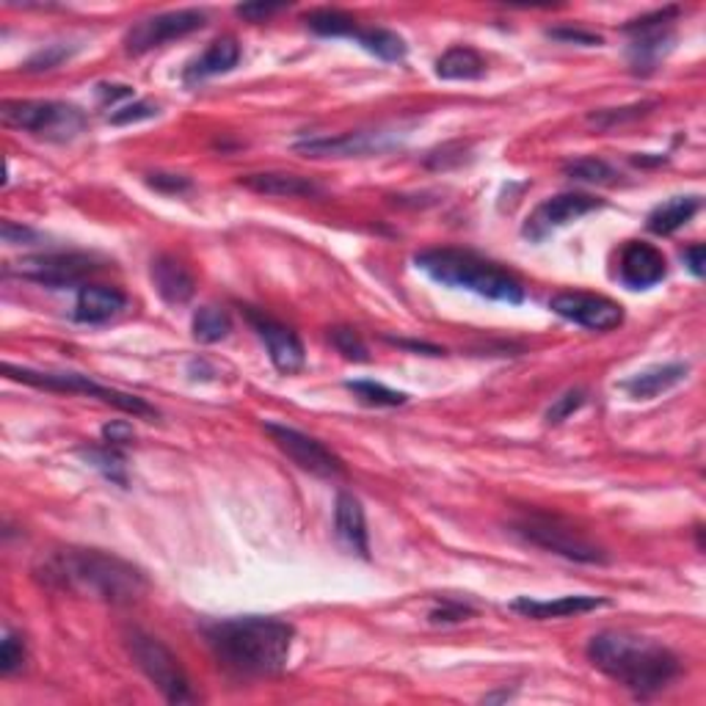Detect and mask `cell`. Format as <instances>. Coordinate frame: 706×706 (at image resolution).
Listing matches in <instances>:
<instances>
[{
    "instance_id": "41",
    "label": "cell",
    "mask_w": 706,
    "mask_h": 706,
    "mask_svg": "<svg viewBox=\"0 0 706 706\" xmlns=\"http://www.w3.org/2000/svg\"><path fill=\"white\" fill-rule=\"evenodd\" d=\"M472 607L461 605V601H442L437 610H431V621L433 624H455V621H467L472 616Z\"/></svg>"
},
{
    "instance_id": "25",
    "label": "cell",
    "mask_w": 706,
    "mask_h": 706,
    "mask_svg": "<svg viewBox=\"0 0 706 706\" xmlns=\"http://www.w3.org/2000/svg\"><path fill=\"white\" fill-rule=\"evenodd\" d=\"M702 210V196H674L654 207L646 218L648 233L654 235H674L676 229L685 227L696 213Z\"/></svg>"
},
{
    "instance_id": "29",
    "label": "cell",
    "mask_w": 706,
    "mask_h": 706,
    "mask_svg": "<svg viewBox=\"0 0 706 706\" xmlns=\"http://www.w3.org/2000/svg\"><path fill=\"white\" fill-rule=\"evenodd\" d=\"M80 455L95 467L97 472L102 474L106 480L117 486H127V464H125V455L119 453L114 444H91V448H80Z\"/></svg>"
},
{
    "instance_id": "7",
    "label": "cell",
    "mask_w": 706,
    "mask_h": 706,
    "mask_svg": "<svg viewBox=\"0 0 706 706\" xmlns=\"http://www.w3.org/2000/svg\"><path fill=\"white\" fill-rule=\"evenodd\" d=\"M125 644L130 657L141 668V674L164 693L169 704H194L196 693L190 687L188 674L179 665V659L171 654V648L164 640L153 638V635L141 633V629H127Z\"/></svg>"
},
{
    "instance_id": "1",
    "label": "cell",
    "mask_w": 706,
    "mask_h": 706,
    "mask_svg": "<svg viewBox=\"0 0 706 706\" xmlns=\"http://www.w3.org/2000/svg\"><path fill=\"white\" fill-rule=\"evenodd\" d=\"M37 577L56 590H69L108 605H130L149 588L147 575L130 560L91 547L53 549L48 558L39 560Z\"/></svg>"
},
{
    "instance_id": "44",
    "label": "cell",
    "mask_w": 706,
    "mask_h": 706,
    "mask_svg": "<svg viewBox=\"0 0 706 706\" xmlns=\"http://www.w3.org/2000/svg\"><path fill=\"white\" fill-rule=\"evenodd\" d=\"M282 9H285L282 3H243V6H237L235 14L243 17V20H248V22H263V20H268V17L280 14Z\"/></svg>"
},
{
    "instance_id": "20",
    "label": "cell",
    "mask_w": 706,
    "mask_h": 706,
    "mask_svg": "<svg viewBox=\"0 0 706 706\" xmlns=\"http://www.w3.org/2000/svg\"><path fill=\"white\" fill-rule=\"evenodd\" d=\"M690 367L685 362H665V364H651V367L640 370L633 379L621 381V390L627 392L633 401H651V398L663 395V392L674 390L676 384L687 379Z\"/></svg>"
},
{
    "instance_id": "46",
    "label": "cell",
    "mask_w": 706,
    "mask_h": 706,
    "mask_svg": "<svg viewBox=\"0 0 706 706\" xmlns=\"http://www.w3.org/2000/svg\"><path fill=\"white\" fill-rule=\"evenodd\" d=\"M3 241L9 246H22V243H37L39 235L31 227H22V224L3 222Z\"/></svg>"
},
{
    "instance_id": "34",
    "label": "cell",
    "mask_w": 706,
    "mask_h": 706,
    "mask_svg": "<svg viewBox=\"0 0 706 706\" xmlns=\"http://www.w3.org/2000/svg\"><path fill=\"white\" fill-rule=\"evenodd\" d=\"M329 340H332L334 349L343 353L345 359H351V362H367L370 359L367 345H364V340L359 337L356 329L334 326V329H329Z\"/></svg>"
},
{
    "instance_id": "36",
    "label": "cell",
    "mask_w": 706,
    "mask_h": 706,
    "mask_svg": "<svg viewBox=\"0 0 706 706\" xmlns=\"http://www.w3.org/2000/svg\"><path fill=\"white\" fill-rule=\"evenodd\" d=\"M26 665V644L20 635L6 633L3 644H0V674L11 676Z\"/></svg>"
},
{
    "instance_id": "27",
    "label": "cell",
    "mask_w": 706,
    "mask_h": 706,
    "mask_svg": "<svg viewBox=\"0 0 706 706\" xmlns=\"http://www.w3.org/2000/svg\"><path fill=\"white\" fill-rule=\"evenodd\" d=\"M353 39H356L367 53L379 56L381 61L406 59V42H403V37H398L395 31H386V28H356Z\"/></svg>"
},
{
    "instance_id": "39",
    "label": "cell",
    "mask_w": 706,
    "mask_h": 706,
    "mask_svg": "<svg viewBox=\"0 0 706 706\" xmlns=\"http://www.w3.org/2000/svg\"><path fill=\"white\" fill-rule=\"evenodd\" d=\"M549 39H558L563 45H582V48H599L605 39L594 31H582V28H549Z\"/></svg>"
},
{
    "instance_id": "23",
    "label": "cell",
    "mask_w": 706,
    "mask_h": 706,
    "mask_svg": "<svg viewBox=\"0 0 706 706\" xmlns=\"http://www.w3.org/2000/svg\"><path fill=\"white\" fill-rule=\"evenodd\" d=\"M237 183L254 194L265 196H285V199H310V196H323V188L310 177L287 175V171H259V175H243Z\"/></svg>"
},
{
    "instance_id": "33",
    "label": "cell",
    "mask_w": 706,
    "mask_h": 706,
    "mask_svg": "<svg viewBox=\"0 0 706 706\" xmlns=\"http://www.w3.org/2000/svg\"><path fill=\"white\" fill-rule=\"evenodd\" d=\"M651 108H657V102H635V106H624V108H605V111L590 114L588 121L599 127V130H610V127L627 125V121L646 117Z\"/></svg>"
},
{
    "instance_id": "42",
    "label": "cell",
    "mask_w": 706,
    "mask_h": 706,
    "mask_svg": "<svg viewBox=\"0 0 706 706\" xmlns=\"http://www.w3.org/2000/svg\"><path fill=\"white\" fill-rule=\"evenodd\" d=\"M102 442L114 444V448H125V444L136 442V431H133L130 422L111 420L108 425H102Z\"/></svg>"
},
{
    "instance_id": "5",
    "label": "cell",
    "mask_w": 706,
    "mask_h": 706,
    "mask_svg": "<svg viewBox=\"0 0 706 706\" xmlns=\"http://www.w3.org/2000/svg\"><path fill=\"white\" fill-rule=\"evenodd\" d=\"M513 532L530 541L532 547H541L547 552L560 555L566 560H575V563H590V566H605L610 563V555L605 552V547H599L596 541H590L582 530H577L575 524L566 522L560 517H549L543 511H530L524 517H519L513 522Z\"/></svg>"
},
{
    "instance_id": "15",
    "label": "cell",
    "mask_w": 706,
    "mask_h": 706,
    "mask_svg": "<svg viewBox=\"0 0 706 706\" xmlns=\"http://www.w3.org/2000/svg\"><path fill=\"white\" fill-rule=\"evenodd\" d=\"M243 315H246V321L252 323L257 337L265 343L271 362H274V367L280 370V373L293 375L298 373V370H304L306 353H304V345H301L298 334H295L293 329H287L285 323L274 321V317L263 315V312L252 310V306H243Z\"/></svg>"
},
{
    "instance_id": "19",
    "label": "cell",
    "mask_w": 706,
    "mask_h": 706,
    "mask_svg": "<svg viewBox=\"0 0 706 706\" xmlns=\"http://www.w3.org/2000/svg\"><path fill=\"white\" fill-rule=\"evenodd\" d=\"M334 532H337L340 543L349 549L351 555L359 558H370V536H367V519H364V508L356 497L349 491L337 494V508H334Z\"/></svg>"
},
{
    "instance_id": "3",
    "label": "cell",
    "mask_w": 706,
    "mask_h": 706,
    "mask_svg": "<svg viewBox=\"0 0 706 706\" xmlns=\"http://www.w3.org/2000/svg\"><path fill=\"white\" fill-rule=\"evenodd\" d=\"M586 654L596 670L638 698L665 690L682 674V659L668 646L621 629L594 635Z\"/></svg>"
},
{
    "instance_id": "16",
    "label": "cell",
    "mask_w": 706,
    "mask_h": 706,
    "mask_svg": "<svg viewBox=\"0 0 706 706\" xmlns=\"http://www.w3.org/2000/svg\"><path fill=\"white\" fill-rule=\"evenodd\" d=\"M618 276L629 291H648L668 276V263L651 243L629 241L618 254Z\"/></svg>"
},
{
    "instance_id": "2",
    "label": "cell",
    "mask_w": 706,
    "mask_h": 706,
    "mask_svg": "<svg viewBox=\"0 0 706 706\" xmlns=\"http://www.w3.org/2000/svg\"><path fill=\"white\" fill-rule=\"evenodd\" d=\"M295 629L271 616H237L205 624V640L224 670L235 676H276L291 659Z\"/></svg>"
},
{
    "instance_id": "4",
    "label": "cell",
    "mask_w": 706,
    "mask_h": 706,
    "mask_svg": "<svg viewBox=\"0 0 706 706\" xmlns=\"http://www.w3.org/2000/svg\"><path fill=\"white\" fill-rule=\"evenodd\" d=\"M414 265L442 287L470 291L500 304H522L524 285L517 274L502 268L494 259H486L470 248H425L414 257Z\"/></svg>"
},
{
    "instance_id": "30",
    "label": "cell",
    "mask_w": 706,
    "mask_h": 706,
    "mask_svg": "<svg viewBox=\"0 0 706 706\" xmlns=\"http://www.w3.org/2000/svg\"><path fill=\"white\" fill-rule=\"evenodd\" d=\"M304 22L321 37H332V39H353L356 33V20L351 14L340 9H315L310 14H304Z\"/></svg>"
},
{
    "instance_id": "24",
    "label": "cell",
    "mask_w": 706,
    "mask_h": 706,
    "mask_svg": "<svg viewBox=\"0 0 706 706\" xmlns=\"http://www.w3.org/2000/svg\"><path fill=\"white\" fill-rule=\"evenodd\" d=\"M241 61V45L235 37H218L207 45L205 53L199 59H194L185 67L183 78L185 84H199V80L216 78V75L229 72Z\"/></svg>"
},
{
    "instance_id": "47",
    "label": "cell",
    "mask_w": 706,
    "mask_h": 706,
    "mask_svg": "<svg viewBox=\"0 0 706 706\" xmlns=\"http://www.w3.org/2000/svg\"><path fill=\"white\" fill-rule=\"evenodd\" d=\"M97 95H100L102 100L114 102V100H119V97H130L133 89L130 86H97Z\"/></svg>"
},
{
    "instance_id": "18",
    "label": "cell",
    "mask_w": 706,
    "mask_h": 706,
    "mask_svg": "<svg viewBox=\"0 0 706 706\" xmlns=\"http://www.w3.org/2000/svg\"><path fill=\"white\" fill-rule=\"evenodd\" d=\"M610 601L601 599V596H558V599H522L511 601V610L519 616L532 618V621H549V618H569V616H582V612H594L599 607H607Z\"/></svg>"
},
{
    "instance_id": "9",
    "label": "cell",
    "mask_w": 706,
    "mask_h": 706,
    "mask_svg": "<svg viewBox=\"0 0 706 706\" xmlns=\"http://www.w3.org/2000/svg\"><path fill=\"white\" fill-rule=\"evenodd\" d=\"M102 268V259L86 252H48V254H31V257L17 259L14 265L6 268L9 276H20V280L33 282V285L53 287H84V282L91 274Z\"/></svg>"
},
{
    "instance_id": "22",
    "label": "cell",
    "mask_w": 706,
    "mask_h": 706,
    "mask_svg": "<svg viewBox=\"0 0 706 706\" xmlns=\"http://www.w3.org/2000/svg\"><path fill=\"white\" fill-rule=\"evenodd\" d=\"M125 306H127V295L121 293L119 287L84 285L78 291V301H75L72 315L78 323L97 326V323H108L111 317H117Z\"/></svg>"
},
{
    "instance_id": "12",
    "label": "cell",
    "mask_w": 706,
    "mask_h": 706,
    "mask_svg": "<svg viewBox=\"0 0 706 706\" xmlns=\"http://www.w3.org/2000/svg\"><path fill=\"white\" fill-rule=\"evenodd\" d=\"M207 22V14L199 9H177L164 11V14H153L138 20L130 31L125 33V50L130 56H141L147 50L160 48L166 42L188 37V33L202 31Z\"/></svg>"
},
{
    "instance_id": "8",
    "label": "cell",
    "mask_w": 706,
    "mask_h": 706,
    "mask_svg": "<svg viewBox=\"0 0 706 706\" xmlns=\"http://www.w3.org/2000/svg\"><path fill=\"white\" fill-rule=\"evenodd\" d=\"M3 373L9 375L11 381H22L28 386H37V390H50V392H72V395H89L97 398V401L108 403V406L119 409V412H127L133 416H147V420H155L158 416V409L149 406L144 398L130 395V392H119L111 390V386H102L97 381H91L89 375L80 373H45V370H31V367H17V364H3Z\"/></svg>"
},
{
    "instance_id": "28",
    "label": "cell",
    "mask_w": 706,
    "mask_h": 706,
    "mask_svg": "<svg viewBox=\"0 0 706 706\" xmlns=\"http://www.w3.org/2000/svg\"><path fill=\"white\" fill-rule=\"evenodd\" d=\"M229 332H233V321H229V312L222 306L205 304L194 312V337L199 343H222L229 337Z\"/></svg>"
},
{
    "instance_id": "48",
    "label": "cell",
    "mask_w": 706,
    "mask_h": 706,
    "mask_svg": "<svg viewBox=\"0 0 706 706\" xmlns=\"http://www.w3.org/2000/svg\"><path fill=\"white\" fill-rule=\"evenodd\" d=\"M390 343L401 345V349H409V351H420V353H428V356H442V349H437V345H428V343H412V340H390Z\"/></svg>"
},
{
    "instance_id": "11",
    "label": "cell",
    "mask_w": 706,
    "mask_h": 706,
    "mask_svg": "<svg viewBox=\"0 0 706 706\" xmlns=\"http://www.w3.org/2000/svg\"><path fill=\"white\" fill-rule=\"evenodd\" d=\"M676 14H679V6H668V9H657L651 14L638 17V20L624 26V31L635 37L633 45H629V63H633L635 72H654L657 63L670 53V48H674L670 20Z\"/></svg>"
},
{
    "instance_id": "14",
    "label": "cell",
    "mask_w": 706,
    "mask_h": 706,
    "mask_svg": "<svg viewBox=\"0 0 706 706\" xmlns=\"http://www.w3.org/2000/svg\"><path fill=\"white\" fill-rule=\"evenodd\" d=\"M549 310L563 321L590 329V332H612L624 323L621 304L594 293H558L549 301Z\"/></svg>"
},
{
    "instance_id": "37",
    "label": "cell",
    "mask_w": 706,
    "mask_h": 706,
    "mask_svg": "<svg viewBox=\"0 0 706 706\" xmlns=\"http://www.w3.org/2000/svg\"><path fill=\"white\" fill-rule=\"evenodd\" d=\"M464 144H444V147L433 149V153L425 155V166L428 169H450V166L464 164Z\"/></svg>"
},
{
    "instance_id": "26",
    "label": "cell",
    "mask_w": 706,
    "mask_h": 706,
    "mask_svg": "<svg viewBox=\"0 0 706 706\" xmlns=\"http://www.w3.org/2000/svg\"><path fill=\"white\" fill-rule=\"evenodd\" d=\"M437 75L442 80H480L486 75V59L474 48L455 45L439 56Z\"/></svg>"
},
{
    "instance_id": "32",
    "label": "cell",
    "mask_w": 706,
    "mask_h": 706,
    "mask_svg": "<svg viewBox=\"0 0 706 706\" xmlns=\"http://www.w3.org/2000/svg\"><path fill=\"white\" fill-rule=\"evenodd\" d=\"M345 386L367 406H403L409 401L406 392L390 390V386L375 384V381H349Z\"/></svg>"
},
{
    "instance_id": "38",
    "label": "cell",
    "mask_w": 706,
    "mask_h": 706,
    "mask_svg": "<svg viewBox=\"0 0 706 706\" xmlns=\"http://www.w3.org/2000/svg\"><path fill=\"white\" fill-rule=\"evenodd\" d=\"M69 56H72V50L63 48V45H48V48L39 50V53L26 63V72H48V69L59 67L61 61H67Z\"/></svg>"
},
{
    "instance_id": "45",
    "label": "cell",
    "mask_w": 706,
    "mask_h": 706,
    "mask_svg": "<svg viewBox=\"0 0 706 706\" xmlns=\"http://www.w3.org/2000/svg\"><path fill=\"white\" fill-rule=\"evenodd\" d=\"M682 259H685L687 271H690L696 280H702V276L706 274V248L702 246V243H693V246H687L685 252H682Z\"/></svg>"
},
{
    "instance_id": "40",
    "label": "cell",
    "mask_w": 706,
    "mask_h": 706,
    "mask_svg": "<svg viewBox=\"0 0 706 706\" xmlns=\"http://www.w3.org/2000/svg\"><path fill=\"white\" fill-rule=\"evenodd\" d=\"M158 117V106L147 100H138L133 106L119 108V111L111 114V125H133V121H144V119H153Z\"/></svg>"
},
{
    "instance_id": "35",
    "label": "cell",
    "mask_w": 706,
    "mask_h": 706,
    "mask_svg": "<svg viewBox=\"0 0 706 706\" xmlns=\"http://www.w3.org/2000/svg\"><path fill=\"white\" fill-rule=\"evenodd\" d=\"M588 401V392L582 386H575V390H566L563 395L555 398L552 406L547 409V422L549 425H560L563 420H569L571 414L580 412Z\"/></svg>"
},
{
    "instance_id": "6",
    "label": "cell",
    "mask_w": 706,
    "mask_h": 706,
    "mask_svg": "<svg viewBox=\"0 0 706 706\" xmlns=\"http://www.w3.org/2000/svg\"><path fill=\"white\" fill-rule=\"evenodd\" d=\"M0 117L9 127L56 144L72 141L86 130V114L61 100H3Z\"/></svg>"
},
{
    "instance_id": "17",
    "label": "cell",
    "mask_w": 706,
    "mask_h": 706,
    "mask_svg": "<svg viewBox=\"0 0 706 706\" xmlns=\"http://www.w3.org/2000/svg\"><path fill=\"white\" fill-rule=\"evenodd\" d=\"M295 153L304 158H353V155H370L384 149L379 133H343V136H315L295 141Z\"/></svg>"
},
{
    "instance_id": "21",
    "label": "cell",
    "mask_w": 706,
    "mask_h": 706,
    "mask_svg": "<svg viewBox=\"0 0 706 706\" xmlns=\"http://www.w3.org/2000/svg\"><path fill=\"white\" fill-rule=\"evenodd\" d=\"M149 274H153L155 291H158V295L166 301V304L179 306V304H188V301L194 298L196 293L194 274H190V271L185 268L177 257H171V254H160V257H155Z\"/></svg>"
},
{
    "instance_id": "31",
    "label": "cell",
    "mask_w": 706,
    "mask_h": 706,
    "mask_svg": "<svg viewBox=\"0 0 706 706\" xmlns=\"http://www.w3.org/2000/svg\"><path fill=\"white\" fill-rule=\"evenodd\" d=\"M563 175L582 185H612L618 179V171L601 158H575L563 164Z\"/></svg>"
},
{
    "instance_id": "13",
    "label": "cell",
    "mask_w": 706,
    "mask_h": 706,
    "mask_svg": "<svg viewBox=\"0 0 706 706\" xmlns=\"http://www.w3.org/2000/svg\"><path fill=\"white\" fill-rule=\"evenodd\" d=\"M601 199L590 194H580V190H566V194H555L549 199H543L536 210L530 213L528 222H524L522 235L530 241H543L547 235H552L555 229L566 227V224L577 222V218L588 216V213L599 210Z\"/></svg>"
},
{
    "instance_id": "10",
    "label": "cell",
    "mask_w": 706,
    "mask_h": 706,
    "mask_svg": "<svg viewBox=\"0 0 706 706\" xmlns=\"http://www.w3.org/2000/svg\"><path fill=\"white\" fill-rule=\"evenodd\" d=\"M265 433L271 442L293 461L298 470L315 474V478H340L345 474V464L334 450H329L321 439L310 437V433L298 431L293 425H282V422H265Z\"/></svg>"
},
{
    "instance_id": "43",
    "label": "cell",
    "mask_w": 706,
    "mask_h": 706,
    "mask_svg": "<svg viewBox=\"0 0 706 706\" xmlns=\"http://www.w3.org/2000/svg\"><path fill=\"white\" fill-rule=\"evenodd\" d=\"M147 183L153 185L160 194H183V190L190 188V179L183 175H166V171H155V175L147 177Z\"/></svg>"
}]
</instances>
